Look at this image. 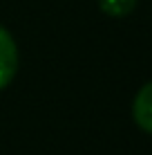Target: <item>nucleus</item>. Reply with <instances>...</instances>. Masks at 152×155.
I'll return each instance as SVG.
<instances>
[{
    "label": "nucleus",
    "mask_w": 152,
    "mask_h": 155,
    "mask_svg": "<svg viewBox=\"0 0 152 155\" xmlns=\"http://www.w3.org/2000/svg\"><path fill=\"white\" fill-rule=\"evenodd\" d=\"M18 65H20L18 45H16L11 31L0 25V92L11 85V81L18 74Z\"/></svg>",
    "instance_id": "f257e3e1"
},
{
    "label": "nucleus",
    "mask_w": 152,
    "mask_h": 155,
    "mask_svg": "<svg viewBox=\"0 0 152 155\" xmlns=\"http://www.w3.org/2000/svg\"><path fill=\"white\" fill-rule=\"evenodd\" d=\"M132 119L143 133L152 135V81L143 83L132 99Z\"/></svg>",
    "instance_id": "f03ea898"
},
{
    "label": "nucleus",
    "mask_w": 152,
    "mask_h": 155,
    "mask_svg": "<svg viewBox=\"0 0 152 155\" xmlns=\"http://www.w3.org/2000/svg\"><path fill=\"white\" fill-rule=\"evenodd\" d=\"M98 7L110 18H125L134 12L137 0H98Z\"/></svg>",
    "instance_id": "7ed1b4c3"
}]
</instances>
